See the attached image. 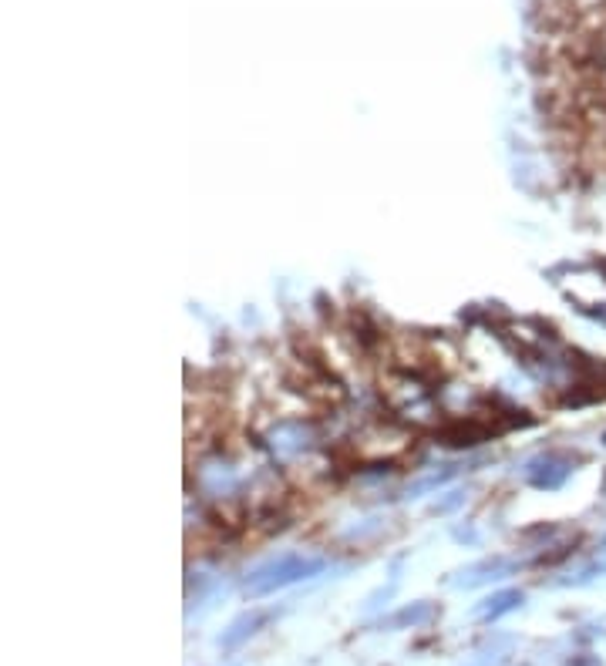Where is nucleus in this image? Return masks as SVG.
<instances>
[{"instance_id":"nucleus-1","label":"nucleus","mask_w":606,"mask_h":666,"mask_svg":"<svg viewBox=\"0 0 606 666\" xmlns=\"http://www.w3.org/2000/svg\"><path fill=\"white\" fill-rule=\"evenodd\" d=\"M327 559H320V555H303V552H283L277 559L263 562V566H256L250 572V579H246V592H250L253 599H263V596H273V592L293 586V582H303L310 576H317V572H324Z\"/></svg>"},{"instance_id":"nucleus-2","label":"nucleus","mask_w":606,"mask_h":666,"mask_svg":"<svg viewBox=\"0 0 606 666\" xmlns=\"http://www.w3.org/2000/svg\"><path fill=\"white\" fill-rule=\"evenodd\" d=\"M266 441H270L273 455L290 461V458H300L310 451V444H314V428L300 418H280L270 431H266Z\"/></svg>"},{"instance_id":"nucleus-3","label":"nucleus","mask_w":606,"mask_h":666,"mask_svg":"<svg viewBox=\"0 0 606 666\" xmlns=\"http://www.w3.org/2000/svg\"><path fill=\"white\" fill-rule=\"evenodd\" d=\"M273 616H277L273 609H250V613L236 616L233 623H229V629H223V636H219V646H223V650H240V646L246 640H253Z\"/></svg>"},{"instance_id":"nucleus-4","label":"nucleus","mask_w":606,"mask_h":666,"mask_svg":"<svg viewBox=\"0 0 606 666\" xmlns=\"http://www.w3.org/2000/svg\"><path fill=\"white\" fill-rule=\"evenodd\" d=\"M512 569H516V562L502 559V555H495V559H482V562H475V566H468V569L458 572L455 586H458V589H475V586H485V582L505 579Z\"/></svg>"},{"instance_id":"nucleus-5","label":"nucleus","mask_w":606,"mask_h":666,"mask_svg":"<svg viewBox=\"0 0 606 666\" xmlns=\"http://www.w3.org/2000/svg\"><path fill=\"white\" fill-rule=\"evenodd\" d=\"M569 468L563 461H556V455H539L536 461H529L526 468V481L536 488H559L566 481Z\"/></svg>"},{"instance_id":"nucleus-6","label":"nucleus","mask_w":606,"mask_h":666,"mask_svg":"<svg viewBox=\"0 0 606 666\" xmlns=\"http://www.w3.org/2000/svg\"><path fill=\"white\" fill-rule=\"evenodd\" d=\"M428 619H435V606H428V603H415V606H404V609H398V613L384 619L381 626H391V629H408V626H425Z\"/></svg>"},{"instance_id":"nucleus-7","label":"nucleus","mask_w":606,"mask_h":666,"mask_svg":"<svg viewBox=\"0 0 606 666\" xmlns=\"http://www.w3.org/2000/svg\"><path fill=\"white\" fill-rule=\"evenodd\" d=\"M522 603V592L519 589H509V592H499V596H492V599H485V603L479 606V619H499V616H505V613H512Z\"/></svg>"}]
</instances>
